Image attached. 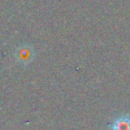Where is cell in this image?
I'll return each mask as SVG.
<instances>
[{
	"label": "cell",
	"mask_w": 130,
	"mask_h": 130,
	"mask_svg": "<svg viewBox=\"0 0 130 130\" xmlns=\"http://www.w3.org/2000/svg\"><path fill=\"white\" fill-rule=\"evenodd\" d=\"M108 130H130V115L122 114L117 117L108 124Z\"/></svg>",
	"instance_id": "obj_2"
},
{
	"label": "cell",
	"mask_w": 130,
	"mask_h": 130,
	"mask_svg": "<svg viewBox=\"0 0 130 130\" xmlns=\"http://www.w3.org/2000/svg\"><path fill=\"white\" fill-rule=\"evenodd\" d=\"M34 48L33 46L27 45V43H23L16 47L15 53H14V57H15L16 62L18 64L26 66L33 61L34 58Z\"/></svg>",
	"instance_id": "obj_1"
}]
</instances>
